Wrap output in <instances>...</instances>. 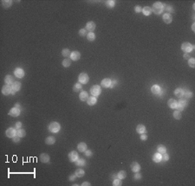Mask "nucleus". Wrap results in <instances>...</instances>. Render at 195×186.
<instances>
[{
    "label": "nucleus",
    "mask_w": 195,
    "mask_h": 186,
    "mask_svg": "<svg viewBox=\"0 0 195 186\" xmlns=\"http://www.w3.org/2000/svg\"><path fill=\"white\" fill-rule=\"evenodd\" d=\"M62 55H63L64 57H69V56H70V55H71L70 50H69V49H63V51H62Z\"/></svg>",
    "instance_id": "41"
},
{
    "label": "nucleus",
    "mask_w": 195,
    "mask_h": 186,
    "mask_svg": "<svg viewBox=\"0 0 195 186\" xmlns=\"http://www.w3.org/2000/svg\"><path fill=\"white\" fill-rule=\"evenodd\" d=\"M5 134L8 138H11L12 139L13 137H15L16 135H17V130L12 128V127H10V128H8V129L6 130Z\"/></svg>",
    "instance_id": "10"
},
{
    "label": "nucleus",
    "mask_w": 195,
    "mask_h": 186,
    "mask_svg": "<svg viewBox=\"0 0 195 186\" xmlns=\"http://www.w3.org/2000/svg\"><path fill=\"white\" fill-rule=\"evenodd\" d=\"M76 177H76V174H75V175H71L70 177H69V181H75V179L76 178Z\"/></svg>",
    "instance_id": "55"
},
{
    "label": "nucleus",
    "mask_w": 195,
    "mask_h": 186,
    "mask_svg": "<svg viewBox=\"0 0 195 186\" xmlns=\"http://www.w3.org/2000/svg\"><path fill=\"white\" fill-rule=\"evenodd\" d=\"M142 10V8L141 7L140 5H136L135 7H134V11L136 12V13H140V12H141Z\"/></svg>",
    "instance_id": "48"
},
{
    "label": "nucleus",
    "mask_w": 195,
    "mask_h": 186,
    "mask_svg": "<svg viewBox=\"0 0 195 186\" xmlns=\"http://www.w3.org/2000/svg\"><path fill=\"white\" fill-rule=\"evenodd\" d=\"M89 80V77L86 73H82V74H79L78 76V81L81 84H87Z\"/></svg>",
    "instance_id": "5"
},
{
    "label": "nucleus",
    "mask_w": 195,
    "mask_h": 186,
    "mask_svg": "<svg viewBox=\"0 0 195 186\" xmlns=\"http://www.w3.org/2000/svg\"><path fill=\"white\" fill-rule=\"evenodd\" d=\"M21 88V83L19 82H14V83L11 85V94H15L17 91H19Z\"/></svg>",
    "instance_id": "7"
},
{
    "label": "nucleus",
    "mask_w": 195,
    "mask_h": 186,
    "mask_svg": "<svg viewBox=\"0 0 195 186\" xmlns=\"http://www.w3.org/2000/svg\"><path fill=\"white\" fill-rule=\"evenodd\" d=\"M161 87H160L159 85H153L151 87V92L153 93V94H156L158 95L160 93H161Z\"/></svg>",
    "instance_id": "16"
},
{
    "label": "nucleus",
    "mask_w": 195,
    "mask_h": 186,
    "mask_svg": "<svg viewBox=\"0 0 195 186\" xmlns=\"http://www.w3.org/2000/svg\"><path fill=\"white\" fill-rule=\"evenodd\" d=\"M186 104H187V102H186V100H185V99H180V101L177 102V107H176V109H177L178 111H180V112H181V111H183L184 109H185Z\"/></svg>",
    "instance_id": "6"
},
{
    "label": "nucleus",
    "mask_w": 195,
    "mask_h": 186,
    "mask_svg": "<svg viewBox=\"0 0 195 186\" xmlns=\"http://www.w3.org/2000/svg\"><path fill=\"white\" fill-rule=\"evenodd\" d=\"M183 57L185 59H190V55H189V54H187V53H185V55H183Z\"/></svg>",
    "instance_id": "56"
},
{
    "label": "nucleus",
    "mask_w": 195,
    "mask_h": 186,
    "mask_svg": "<svg viewBox=\"0 0 195 186\" xmlns=\"http://www.w3.org/2000/svg\"><path fill=\"white\" fill-rule=\"evenodd\" d=\"M126 177H127V173L124 171H120L117 173V177L120 179H124L126 178Z\"/></svg>",
    "instance_id": "35"
},
{
    "label": "nucleus",
    "mask_w": 195,
    "mask_h": 186,
    "mask_svg": "<svg viewBox=\"0 0 195 186\" xmlns=\"http://www.w3.org/2000/svg\"><path fill=\"white\" fill-rule=\"evenodd\" d=\"M14 74H15V76L17 78H23V76H24V71H23V69H22V68H17L14 70Z\"/></svg>",
    "instance_id": "12"
},
{
    "label": "nucleus",
    "mask_w": 195,
    "mask_h": 186,
    "mask_svg": "<svg viewBox=\"0 0 195 186\" xmlns=\"http://www.w3.org/2000/svg\"><path fill=\"white\" fill-rule=\"evenodd\" d=\"M111 82H112V81H111L109 78H105V79H103V80L101 81V87H105V88H108V87H110Z\"/></svg>",
    "instance_id": "14"
},
{
    "label": "nucleus",
    "mask_w": 195,
    "mask_h": 186,
    "mask_svg": "<svg viewBox=\"0 0 195 186\" xmlns=\"http://www.w3.org/2000/svg\"><path fill=\"white\" fill-rule=\"evenodd\" d=\"M75 174H76V176L77 177H83V176L85 175V171H83L82 169H77L76 171Z\"/></svg>",
    "instance_id": "33"
},
{
    "label": "nucleus",
    "mask_w": 195,
    "mask_h": 186,
    "mask_svg": "<svg viewBox=\"0 0 195 186\" xmlns=\"http://www.w3.org/2000/svg\"><path fill=\"white\" fill-rule=\"evenodd\" d=\"M173 118L176 119V120H180V119H181V117H182L181 113H180V111H178V110L174 111L173 114Z\"/></svg>",
    "instance_id": "37"
},
{
    "label": "nucleus",
    "mask_w": 195,
    "mask_h": 186,
    "mask_svg": "<svg viewBox=\"0 0 195 186\" xmlns=\"http://www.w3.org/2000/svg\"><path fill=\"white\" fill-rule=\"evenodd\" d=\"M97 102V100H96V96H90L88 97V99L87 100V103H88V106H94V105L96 104Z\"/></svg>",
    "instance_id": "20"
},
{
    "label": "nucleus",
    "mask_w": 195,
    "mask_h": 186,
    "mask_svg": "<svg viewBox=\"0 0 195 186\" xmlns=\"http://www.w3.org/2000/svg\"><path fill=\"white\" fill-rule=\"evenodd\" d=\"M122 184V182H121V179H120V178H115V179H114V182H113V185L114 186H120Z\"/></svg>",
    "instance_id": "44"
},
{
    "label": "nucleus",
    "mask_w": 195,
    "mask_h": 186,
    "mask_svg": "<svg viewBox=\"0 0 195 186\" xmlns=\"http://www.w3.org/2000/svg\"><path fill=\"white\" fill-rule=\"evenodd\" d=\"M95 29H96V23H94V22H88L86 24V30L88 31H90V32H92V31H95Z\"/></svg>",
    "instance_id": "19"
},
{
    "label": "nucleus",
    "mask_w": 195,
    "mask_h": 186,
    "mask_svg": "<svg viewBox=\"0 0 195 186\" xmlns=\"http://www.w3.org/2000/svg\"><path fill=\"white\" fill-rule=\"evenodd\" d=\"M78 158H79V155H78V153H77V152H76V151H72V152H70L69 153V161L76 162Z\"/></svg>",
    "instance_id": "8"
},
{
    "label": "nucleus",
    "mask_w": 195,
    "mask_h": 186,
    "mask_svg": "<svg viewBox=\"0 0 195 186\" xmlns=\"http://www.w3.org/2000/svg\"><path fill=\"white\" fill-rule=\"evenodd\" d=\"M20 113H21V109L14 106L13 108H11L10 110V112H9V115L11 116V117H17V116H19Z\"/></svg>",
    "instance_id": "9"
},
{
    "label": "nucleus",
    "mask_w": 195,
    "mask_h": 186,
    "mask_svg": "<svg viewBox=\"0 0 195 186\" xmlns=\"http://www.w3.org/2000/svg\"><path fill=\"white\" fill-rule=\"evenodd\" d=\"M157 151L158 152L161 154H164L166 152V147L163 145H159L157 146Z\"/></svg>",
    "instance_id": "31"
},
{
    "label": "nucleus",
    "mask_w": 195,
    "mask_h": 186,
    "mask_svg": "<svg viewBox=\"0 0 195 186\" xmlns=\"http://www.w3.org/2000/svg\"><path fill=\"white\" fill-rule=\"evenodd\" d=\"M82 186H90V184L88 182H83L82 184Z\"/></svg>",
    "instance_id": "57"
},
{
    "label": "nucleus",
    "mask_w": 195,
    "mask_h": 186,
    "mask_svg": "<svg viewBox=\"0 0 195 186\" xmlns=\"http://www.w3.org/2000/svg\"><path fill=\"white\" fill-rule=\"evenodd\" d=\"M17 135L18 137H20V138H23V137H25V135H26V132H25V130L23 129V128H20V129L17 130Z\"/></svg>",
    "instance_id": "32"
},
{
    "label": "nucleus",
    "mask_w": 195,
    "mask_h": 186,
    "mask_svg": "<svg viewBox=\"0 0 195 186\" xmlns=\"http://www.w3.org/2000/svg\"><path fill=\"white\" fill-rule=\"evenodd\" d=\"M162 18H163V21H164L166 23H167V24L171 23H172V21H173L172 15H171V14H169V13H165L164 15H163Z\"/></svg>",
    "instance_id": "13"
},
{
    "label": "nucleus",
    "mask_w": 195,
    "mask_h": 186,
    "mask_svg": "<svg viewBox=\"0 0 195 186\" xmlns=\"http://www.w3.org/2000/svg\"><path fill=\"white\" fill-rule=\"evenodd\" d=\"M87 38H88V40L89 41V42H93V41H95V39H96V35H95L94 32H89L87 35Z\"/></svg>",
    "instance_id": "36"
},
{
    "label": "nucleus",
    "mask_w": 195,
    "mask_h": 186,
    "mask_svg": "<svg viewBox=\"0 0 195 186\" xmlns=\"http://www.w3.org/2000/svg\"><path fill=\"white\" fill-rule=\"evenodd\" d=\"M15 126H16V128H17V129H20V128H22V122H20V121L17 122V123H16V125H15Z\"/></svg>",
    "instance_id": "53"
},
{
    "label": "nucleus",
    "mask_w": 195,
    "mask_h": 186,
    "mask_svg": "<svg viewBox=\"0 0 195 186\" xmlns=\"http://www.w3.org/2000/svg\"><path fill=\"white\" fill-rule=\"evenodd\" d=\"M174 94L178 97V98H180V99H181L182 97H183V94H184V90L182 89V88H180V87L176 88L175 91H174Z\"/></svg>",
    "instance_id": "28"
},
{
    "label": "nucleus",
    "mask_w": 195,
    "mask_h": 186,
    "mask_svg": "<svg viewBox=\"0 0 195 186\" xmlns=\"http://www.w3.org/2000/svg\"><path fill=\"white\" fill-rule=\"evenodd\" d=\"M192 30H193V32H195V23H193V25H192Z\"/></svg>",
    "instance_id": "59"
},
{
    "label": "nucleus",
    "mask_w": 195,
    "mask_h": 186,
    "mask_svg": "<svg viewBox=\"0 0 195 186\" xmlns=\"http://www.w3.org/2000/svg\"><path fill=\"white\" fill-rule=\"evenodd\" d=\"M81 57V54L79 51H73L71 52V55H70V59L72 61H78L80 59Z\"/></svg>",
    "instance_id": "15"
},
{
    "label": "nucleus",
    "mask_w": 195,
    "mask_h": 186,
    "mask_svg": "<svg viewBox=\"0 0 195 186\" xmlns=\"http://www.w3.org/2000/svg\"><path fill=\"white\" fill-rule=\"evenodd\" d=\"M62 64H63V66L65 67V68H68V67H69L71 65V60L70 59H64L63 61V62H62Z\"/></svg>",
    "instance_id": "42"
},
{
    "label": "nucleus",
    "mask_w": 195,
    "mask_h": 186,
    "mask_svg": "<svg viewBox=\"0 0 195 186\" xmlns=\"http://www.w3.org/2000/svg\"><path fill=\"white\" fill-rule=\"evenodd\" d=\"M188 65L193 68H195V59L194 58H190V59L188 60Z\"/></svg>",
    "instance_id": "45"
},
{
    "label": "nucleus",
    "mask_w": 195,
    "mask_h": 186,
    "mask_svg": "<svg viewBox=\"0 0 195 186\" xmlns=\"http://www.w3.org/2000/svg\"><path fill=\"white\" fill-rule=\"evenodd\" d=\"M167 105H168V106L170 108L176 109V107H177V101L174 99H170L168 101V102H167Z\"/></svg>",
    "instance_id": "27"
},
{
    "label": "nucleus",
    "mask_w": 195,
    "mask_h": 186,
    "mask_svg": "<svg viewBox=\"0 0 195 186\" xmlns=\"http://www.w3.org/2000/svg\"><path fill=\"white\" fill-rule=\"evenodd\" d=\"M4 82L7 85H10V84H13L14 83V78L12 75L11 74H7V75L4 77Z\"/></svg>",
    "instance_id": "21"
},
{
    "label": "nucleus",
    "mask_w": 195,
    "mask_h": 186,
    "mask_svg": "<svg viewBox=\"0 0 195 186\" xmlns=\"http://www.w3.org/2000/svg\"><path fill=\"white\" fill-rule=\"evenodd\" d=\"M79 35H80L81 36H85L88 35V33H87V30L86 29H81L80 31H79Z\"/></svg>",
    "instance_id": "46"
},
{
    "label": "nucleus",
    "mask_w": 195,
    "mask_h": 186,
    "mask_svg": "<svg viewBox=\"0 0 195 186\" xmlns=\"http://www.w3.org/2000/svg\"><path fill=\"white\" fill-rule=\"evenodd\" d=\"M141 178V174L140 172H135V175H134V179L135 180H140Z\"/></svg>",
    "instance_id": "49"
},
{
    "label": "nucleus",
    "mask_w": 195,
    "mask_h": 186,
    "mask_svg": "<svg viewBox=\"0 0 195 186\" xmlns=\"http://www.w3.org/2000/svg\"><path fill=\"white\" fill-rule=\"evenodd\" d=\"M82 84L81 83H76L73 87V90L75 92H80L82 90Z\"/></svg>",
    "instance_id": "40"
},
{
    "label": "nucleus",
    "mask_w": 195,
    "mask_h": 186,
    "mask_svg": "<svg viewBox=\"0 0 195 186\" xmlns=\"http://www.w3.org/2000/svg\"><path fill=\"white\" fill-rule=\"evenodd\" d=\"M12 139H13L14 143H17V142H19V141H20V137H18L17 135H16L15 137H13V138H12Z\"/></svg>",
    "instance_id": "50"
},
{
    "label": "nucleus",
    "mask_w": 195,
    "mask_h": 186,
    "mask_svg": "<svg viewBox=\"0 0 195 186\" xmlns=\"http://www.w3.org/2000/svg\"><path fill=\"white\" fill-rule=\"evenodd\" d=\"M55 137H53V136L47 137V138H46V139H45V143L47 145H49L55 144Z\"/></svg>",
    "instance_id": "30"
},
{
    "label": "nucleus",
    "mask_w": 195,
    "mask_h": 186,
    "mask_svg": "<svg viewBox=\"0 0 195 186\" xmlns=\"http://www.w3.org/2000/svg\"><path fill=\"white\" fill-rule=\"evenodd\" d=\"M163 10H166V13H173L174 12V9L173 8L172 5H169V4H163Z\"/></svg>",
    "instance_id": "25"
},
{
    "label": "nucleus",
    "mask_w": 195,
    "mask_h": 186,
    "mask_svg": "<svg viewBox=\"0 0 195 186\" xmlns=\"http://www.w3.org/2000/svg\"><path fill=\"white\" fill-rule=\"evenodd\" d=\"M49 131L52 133H56L61 129V125L58 122H51L48 126Z\"/></svg>",
    "instance_id": "2"
},
{
    "label": "nucleus",
    "mask_w": 195,
    "mask_h": 186,
    "mask_svg": "<svg viewBox=\"0 0 195 186\" xmlns=\"http://www.w3.org/2000/svg\"><path fill=\"white\" fill-rule=\"evenodd\" d=\"M142 13L144 14L145 16H149L150 14L152 13V9L151 7H149V6H145L144 8H142Z\"/></svg>",
    "instance_id": "29"
},
{
    "label": "nucleus",
    "mask_w": 195,
    "mask_h": 186,
    "mask_svg": "<svg viewBox=\"0 0 195 186\" xmlns=\"http://www.w3.org/2000/svg\"><path fill=\"white\" fill-rule=\"evenodd\" d=\"M15 106H16V107H17V108L21 109V105H20L19 103H16V104H15Z\"/></svg>",
    "instance_id": "58"
},
{
    "label": "nucleus",
    "mask_w": 195,
    "mask_h": 186,
    "mask_svg": "<svg viewBox=\"0 0 195 186\" xmlns=\"http://www.w3.org/2000/svg\"><path fill=\"white\" fill-rule=\"evenodd\" d=\"M136 132H137L139 134H142V133H146V126L144 125H138L136 126Z\"/></svg>",
    "instance_id": "24"
},
{
    "label": "nucleus",
    "mask_w": 195,
    "mask_h": 186,
    "mask_svg": "<svg viewBox=\"0 0 195 186\" xmlns=\"http://www.w3.org/2000/svg\"><path fill=\"white\" fill-rule=\"evenodd\" d=\"M11 91H12L11 86H10V85L5 84V85L2 87V93L4 95H9L10 93H11Z\"/></svg>",
    "instance_id": "11"
},
{
    "label": "nucleus",
    "mask_w": 195,
    "mask_h": 186,
    "mask_svg": "<svg viewBox=\"0 0 195 186\" xmlns=\"http://www.w3.org/2000/svg\"><path fill=\"white\" fill-rule=\"evenodd\" d=\"M85 164H86V161H85L83 158H78V159L76 161V165L77 166H83V165H85Z\"/></svg>",
    "instance_id": "39"
},
{
    "label": "nucleus",
    "mask_w": 195,
    "mask_h": 186,
    "mask_svg": "<svg viewBox=\"0 0 195 186\" xmlns=\"http://www.w3.org/2000/svg\"><path fill=\"white\" fill-rule=\"evenodd\" d=\"M77 149H78L79 152H84L85 151L87 150V145L85 144L84 142H81L78 144V145H77Z\"/></svg>",
    "instance_id": "26"
},
{
    "label": "nucleus",
    "mask_w": 195,
    "mask_h": 186,
    "mask_svg": "<svg viewBox=\"0 0 195 186\" xmlns=\"http://www.w3.org/2000/svg\"><path fill=\"white\" fill-rule=\"evenodd\" d=\"M84 152H85V156H87V157H91L93 155V153H92V152L90 150H86Z\"/></svg>",
    "instance_id": "51"
},
{
    "label": "nucleus",
    "mask_w": 195,
    "mask_h": 186,
    "mask_svg": "<svg viewBox=\"0 0 195 186\" xmlns=\"http://www.w3.org/2000/svg\"><path fill=\"white\" fill-rule=\"evenodd\" d=\"M50 155L49 154H47V153H42L40 155V160H41V162L42 163H48L49 161H50Z\"/></svg>",
    "instance_id": "18"
},
{
    "label": "nucleus",
    "mask_w": 195,
    "mask_h": 186,
    "mask_svg": "<svg viewBox=\"0 0 195 186\" xmlns=\"http://www.w3.org/2000/svg\"><path fill=\"white\" fill-rule=\"evenodd\" d=\"M79 98L82 101H87L88 99V93L86 91H82L79 94Z\"/></svg>",
    "instance_id": "22"
},
{
    "label": "nucleus",
    "mask_w": 195,
    "mask_h": 186,
    "mask_svg": "<svg viewBox=\"0 0 195 186\" xmlns=\"http://www.w3.org/2000/svg\"><path fill=\"white\" fill-rule=\"evenodd\" d=\"M117 83H118V82L115 80H112V82H111V85H110V87L111 88H113V87H115V85H117Z\"/></svg>",
    "instance_id": "52"
},
{
    "label": "nucleus",
    "mask_w": 195,
    "mask_h": 186,
    "mask_svg": "<svg viewBox=\"0 0 195 186\" xmlns=\"http://www.w3.org/2000/svg\"><path fill=\"white\" fill-rule=\"evenodd\" d=\"M90 93L93 96H99L101 93V88L99 85H94L90 88Z\"/></svg>",
    "instance_id": "4"
},
{
    "label": "nucleus",
    "mask_w": 195,
    "mask_h": 186,
    "mask_svg": "<svg viewBox=\"0 0 195 186\" xmlns=\"http://www.w3.org/2000/svg\"><path fill=\"white\" fill-rule=\"evenodd\" d=\"M105 5L108 8H113L114 6L115 5V1H114V0H108V1H106Z\"/></svg>",
    "instance_id": "38"
},
{
    "label": "nucleus",
    "mask_w": 195,
    "mask_h": 186,
    "mask_svg": "<svg viewBox=\"0 0 195 186\" xmlns=\"http://www.w3.org/2000/svg\"><path fill=\"white\" fill-rule=\"evenodd\" d=\"M130 167H131V170H132L134 172H139L141 170V165H139L137 162H134V163L131 164Z\"/></svg>",
    "instance_id": "17"
},
{
    "label": "nucleus",
    "mask_w": 195,
    "mask_h": 186,
    "mask_svg": "<svg viewBox=\"0 0 195 186\" xmlns=\"http://www.w3.org/2000/svg\"><path fill=\"white\" fill-rule=\"evenodd\" d=\"M151 9L153 13H155L156 15H160L163 12V4L161 2H155Z\"/></svg>",
    "instance_id": "1"
},
{
    "label": "nucleus",
    "mask_w": 195,
    "mask_h": 186,
    "mask_svg": "<svg viewBox=\"0 0 195 186\" xmlns=\"http://www.w3.org/2000/svg\"><path fill=\"white\" fill-rule=\"evenodd\" d=\"M141 140H147V135L145 134V133H142V134L141 135Z\"/></svg>",
    "instance_id": "54"
},
{
    "label": "nucleus",
    "mask_w": 195,
    "mask_h": 186,
    "mask_svg": "<svg viewBox=\"0 0 195 186\" xmlns=\"http://www.w3.org/2000/svg\"><path fill=\"white\" fill-rule=\"evenodd\" d=\"M168 160H169V155H168V154H166V153L163 154L162 158H161V161L166 162V161H168Z\"/></svg>",
    "instance_id": "47"
},
{
    "label": "nucleus",
    "mask_w": 195,
    "mask_h": 186,
    "mask_svg": "<svg viewBox=\"0 0 195 186\" xmlns=\"http://www.w3.org/2000/svg\"><path fill=\"white\" fill-rule=\"evenodd\" d=\"M161 158H162V154L159 153V152H156V153L153 154V160L155 163H160V162H161Z\"/></svg>",
    "instance_id": "23"
},
{
    "label": "nucleus",
    "mask_w": 195,
    "mask_h": 186,
    "mask_svg": "<svg viewBox=\"0 0 195 186\" xmlns=\"http://www.w3.org/2000/svg\"><path fill=\"white\" fill-rule=\"evenodd\" d=\"M183 96L185 97V99H190V98L193 97V93H192L191 91H185V90H184Z\"/></svg>",
    "instance_id": "43"
},
{
    "label": "nucleus",
    "mask_w": 195,
    "mask_h": 186,
    "mask_svg": "<svg viewBox=\"0 0 195 186\" xmlns=\"http://www.w3.org/2000/svg\"><path fill=\"white\" fill-rule=\"evenodd\" d=\"M11 4H12V1H11V0H3L2 1V5L4 6V8L11 7Z\"/></svg>",
    "instance_id": "34"
},
{
    "label": "nucleus",
    "mask_w": 195,
    "mask_h": 186,
    "mask_svg": "<svg viewBox=\"0 0 195 186\" xmlns=\"http://www.w3.org/2000/svg\"><path fill=\"white\" fill-rule=\"evenodd\" d=\"M194 49V45H192L190 42H183L181 45V50L185 53L189 54V52H192Z\"/></svg>",
    "instance_id": "3"
}]
</instances>
